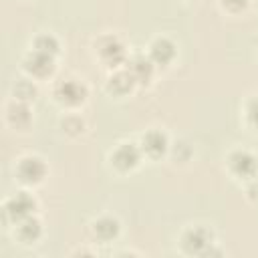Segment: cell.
<instances>
[{
	"label": "cell",
	"mask_w": 258,
	"mask_h": 258,
	"mask_svg": "<svg viewBox=\"0 0 258 258\" xmlns=\"http://www.w3.org/2000/svg\"><path fill=\"white\" fill-rule=\"evenodd\" d=\"M93 234H95V238L101 240V242H111V240L117 238V234H119V222H117L115 218H109V216L99 218V220L93 224Z\"/></svg>",
	"instance_id": "11"
},
{
	"label": "cell",
	"mask_w": 258,
	"mask_h": 258,
	"mask_svg": "<svg viewBox=\"0 0 258 258\" xmlns=\"http://www.w3.org/2000/svg\"><path fill=\"white\" fill-rule=\"evenodd\" d=\"M181 246L187 254H206L212 246V234L202 226L189 228L181 238Z\"/></svg>",
	"instance_id": "1"
},
{
	"label": "cell",
	"mask_w": 258,
	"mask_h": 258,
	"mask_svg": "<svg viewBox=\"0 0 258 258\" xmlns=\"http://www.w3.org/2000/svg\"><path fill=\"white\" fill-rule=\"evenodd\" d=\"M173 56H175V46H173L171 40L157 38V40L151 42V46H149V58H151V62L163 67V64H169L173 60Z\"/></svg>",
	"instance_id": "9"
},
{
	"label": "cell",
	"mask_w": 258,
	"mask_h": 258,
	"mask_svg": "<svg viewBox=\"0 0 258 258\" xmlns=\"http://www.w3.org/2000/svg\"><path fill=\"white\" fill-rule=\"evenodd\" d=\"M111 161L119 171H129L139 163V149L133 143H121L111 153Z\"/></svg>",
	"instance_id": "4"
},
{
	"label": "cell",
	"mask_w": 258,
	"mask_h": 258,
	"mask_svg": "<svg viewBox=\"0 0 258 258\" xmlns=\"http://www.w3.org/2000/svg\"><path fill=\"white\" fill-rule=\"evenodd\" d=\"M224 4H226L230 10H242V8L248 4V0H224Z\"/></svg>",
	"instance_id": "19"
},
{
	"label": "cell",
	"mask_w": 258,
	"mask_h": 258,
	"mask_svg": "<svg viewBox=\"0 0 258 258\" xmlns=\"http://www.w3.org/2000/svg\"><path fill=\"white\" fill-rule=\"evenodd\" d=\"M248 194H250V198H252V200H258V179H256V181H252V185L248 187Z\"/></svg>",
	"instance_id": "20"
},
{
	"label": "cell",
	"mask_w": 258,
	"mask_h": 258,
	"mask_svg": "<svg viewBox=\"0 0 258 258\" xmlns=\"http://www.w3.org/2000/svg\"><path fill=\"white\" fill-rule=\"evenodd\" d=\"M85 87L77 81H62L58 87H56V99L64 105H79L85 101Z\"/></svg>",
	"instance_id": "7"
},
{
	"label": "cell",
	"mask_w": 258,
	"mask_h": 258,
	"mask_svg": "<svg viewBox=\"0 0 258 258\" xmlns=\"http://www.w3.org/2000/svg\"><path fill=\"white\" fill-rule=\"evenodd\" d=\"M246 115H248V121H250L254 127H258V97H254V99L248 103Z\"/></svg>",
	"instance_id": "18"
},
{
	"label": "cell",
	"mask_w": 258,
	"mask_h": 258,
	"mask_svg": "<svg viewBox=\"0 0 258 258\" xmlns=\"http://www.w3.org/2000/svg\"><path fill=\"white\" fill-rule=\"evenodd\" d=\"M8 119H10V123L16 125V127H26L28 121H30V115H28V109H26L24 105L12 103V105L8 107Z\"/></svg>",
	"instance_id": "15"
},
{
	"label": "cell",
	"mask_w": 258,
	"mask_h": 258,
	"mask_svg": "<svg viewBox=\"0 0 258 258\" xmlns=\"http://www.w3.org/2000/svg\"><path fill=\"white\" fill-rule=\"evenodd\" d=\"M32 210H34V200L28 194H16L4 206L6 218H10L12 222H20V220L28 218L32 214Z\"/></svg>",
	"instance_id": "2"
},
{
	"label": "cell",
	"mask_w": 258,
	"mask_h": 258,
	"mask_svg": "<svg viewBox=\"0 0 258 258\" xmlns=\"http://www.w3.org/2000/svg\"><path fill=\"white\" fill-rule=\"evenodd\" d=\"M141 149L149 155V157H159L165 153L167 149V137L161 131H147L141 137Z\"/></svg>",
	"instance_id": "10"
},
{
	"label": "cell",
	"mask_w": 258,
	"mask_h": 258,
	"mask_svg": "<svg viewBox=\"0 0 258 258\" xmlns=\"http://www.w3.org/2000/svg\"><path fill=\"white\" fill-rule=\"evenodd\" d=\"M24 69L36 77H46L48 73H52L54 64H52V56L50 54H44V52H38V50H32L26 60H24Z\"/></svg>",
	"instance_id": "8"
},
{
	"label": "cell",
	"mask_w": 258,
	"mask_h": 258,
	"mask_svg": "<svg viewBox=\"0 0 258 258\" xmlns=\"http://www.w3.org/2000/svg\"><path fill=\"white\" fill-rule=\"evenodd\" d=\"M133 75L127 71V73H115L111 79H109V83H107V89L113 93V95H125V93H129L131 91V87H133Z\"/></svg>",
	"instance_id": "13"
},
{
	"label": "cell",
	"mask_w": 258,
	"mask_h": 258,
	"mask_svg": "<svg viewBox=\"0 0 258 258\" xmlns=\"http://www.w3.org/2000/svg\"><path fill=\"white\" fill-rule=\"evenodd\" d=\"M34 50L52 56V54L58 50V42H56V38L50 36V34H40V36L34 40Z\"/></svg>",
	"instance_id": "16"
},
{
	"label": "cell",
	"mask_w": 258,
	"mask_h": 258,
	"mask_svg": "<svg viewBox=\"0 0 258 258\" xmlns=\"http://www.w3.org/2000/svg\"><path fill=\"white\" fill-rule=\"evenodd\" d=\"M46 173V165L38 157H24L16 167V175L24 183H38Z\"/></svg>",
	"instance_id": "3"
},
{
	"label": "cell",
	"mask_w": 258,
	"mask_h": 258,
	"mask_svg": "<svg viewBox=\"0 0 258 258\" xmlns=\"http://www.w3.org/2000/svg\"><path fill=\"white\" fill-rule=\"evenodd\" d=\"M16 236H18V240L24 242V244L34 242V240L40 236V224H38V220H34V218L28 216V218L16 222Z\"/></svg>",
	"instance_id": "12"
},
{
	"label": "cell",
	"mask_w": 258,
	"mask_h": 258,
	"mask_svg": "<svg viewBox=\"0 0 258 258\" xmlns=\"http://www.w3.org/2000/svg\"><path fill=\"white\" fill-rule=\"evenodd\" d=\"M230 169L238 175V177H252L258 169V161L254 155H250L248 151H234L228 159Z\"/></svg>",
	"instance_id": "6"
},
{
	"label": "cell",
	"mask_w": 258,
	"mask_h": 258,
	"mask_svg": "<svg viewBox=\"0 0 258 258\" xmlns=\"http://www.w3.org/2000/svg\"><path fill=\"white\" fill-rule=\"evenodd\" d=\"M34 93H36V89H34L28 81H20V83H16V87H14V95H16L18 99H32Z\"/></svg>",
	"instance_id": "17"
},
{
	"label": "cell",
	"mask_w": 258,
	"mask_h": 258,
	"mask_svg": "<svg viewBox=\"0 0 258 258\" xmlns=\"http://www.w3.org/2000/svg\"><path fill=\"white\" fill-rule=\"evenodd\" d=\"M97 52H99L101 60L107 62L109 67L119 64V62L123 60V56H125L123 44H121L117 38H113V36H105V38H101L99 44H97Z\"/></svg>",
	"instance_id": "5"
},
{
	"label": "cell",
	"mask_w": 258,
	"mask_h": 258,
	"mask_svg": "<svg viewBox=\"0 0 258 258\" xmlns=\"http://www.w3.org/2000/svg\"><path fill=\"white\" fill-rule=\"evenodd\" d=\"M129 73L135 81H147L151 77V60H147L145 56H133L129 62Z\"/></svg>",
	"instance_id": "14"
}]
</instances>
